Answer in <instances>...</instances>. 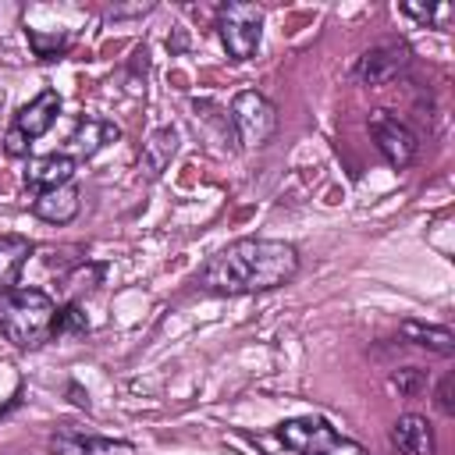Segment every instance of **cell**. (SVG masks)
Returning <instances> with one entry per match:
<instances>
[{
    "mask_svg": "<svg viewBox=\"0 0 455 455\" xmlns=\"http://www.w3.org/2000/svg\"><path fill=\"white\" fill-rule=\"evenodd\" d=\"M299 274V249L281 238H238L213 252L196 284L210 295H256L288 284Z\"/></svg>",
    "mask_w": 455,
    "mask_h": 455,
    "instance_id": "1",
    "label": "cell"
},
{
    "mask_svg": "<svg viewBox=\"0 0 455 455\" xmlns=\"http://www.w3.org/2000/svg\"><path fill=\"white\" fill-rule=\"evenodd\" d=\"M57 302L43 288H11L0 295V334L18 348H39L53 338Z\"/></svg>",
    "mask_w": 455,
    "mask_h": 455,
    "instance_id": "2",
    "label": "cell"
},
{
    "mask_svg": "<svg viewBox=\"0 0 455 455\" xmlns=\"http://www.w3.org/2000/svg\"><path fill=\"white\" fill-rule=\"evenodd\" d=\"M217 36L231 60H249L259 50L263 36V7L249 0H228L217 11Z\"/></svg>",
    "mask_w": 455,
    "mask_h": 455,
    "instance_id": "3",
    "label": "cell"
},
{
    "mask_svg": "<svg viewBox=\"0 0 455 455\" xmlns=\"http://www.w3.org/2000/svg\"><path fill=\"white\" fill-rule=\"evenodd\" d=\"M57 114H60V96H57V89H43L36 100H28V103L14 114L11 128L4 132V153H7V156H28V146H32L39 135H46V132L53 128Z\"/></svg>",
    "mask_w": 455,
    "mask_h": 455,
    "instance_id": "4",
    "label": "cell"
},
{
    "mask_svg": "<svg viewBox=\"0 0 455 455\" xmlns=\"http://www.w3.org/2000/svg\"><path fill=\"white\" fill-rule=\"evenodd\" d=\"M277 437L295 455H366L363 444L334 434L323 419H313V416L309 419H284L277 427Z\"/></svg>",
    "mask_w": 455,
    "mask_h": 455,
    "instance_id": "5",
    "label": "cell"
},
{
    "mask_svg": "<svg viewBox=\"0 0 455 455\" xmlns=\"http://www.w3.org/2000/svg\"><path fill=\"white\" fill-rule=\"evenodd\" d=\"M231 124L238 132V142L245 149H259L274 139L277 132V110L274 103L256 92V89H242L235 100H231Z\"/></svg>",
    "mask_w": 455,
    "mask_h": 455,
    "instance_id": "6",
    "label": "cell"
},
{
    "mask_svg": "<svg viewBox=\"0 0 455 455\" xmlns=\"http://www.w3.org/2000/svg\"><path fill=\"white\" fill-rule=\"evenodd\" d=\"M366 128H370V135H373L380 156H384L391 167L402 171V167H409V164L416 160L419 139H416V132H412L405 121H398L395 114H387V110H370Z\"/></svg>",
    "mask_w": 455,
    "mask_h": 455,
    "instance_id": "7",
    "label": "cell"
},
{
    "mask_svg": "<svg viewBox=\"0 0 455 455\" xmlns=\"http://www.w3.org/2000/svg\"><path fill=\"white\" fill-rule=\"evenodd\" d=\"M409 60H412L409 46H405L402 39H387V43L370 46V50H366V53L355 60V78H359L363 85L377 89V85L395 82V78H398V75L409 68Z\"/></svg>",
    "mask_w": 455,
    "mask_h": 455,
    "instance_id": "8",
    "label": "cell"
},
{
    "mask_svg": "<svg viewBox=\"0 0 455 455\" xmlns=\"http://www.w3.org/2000/svg\"><path fill=\"white\" fill-rule=\"evenodd\" d=\"M50 455H135L132 441H114V437H96L82 430H57L50 437Z\"/></svg>",
    "mask_w": 455,
    "mask_h": 455,
    "instance_id": "9",
    "label": "cell"
},
{
    "mask_svg": "<svg viewBox=\"0 0 455 455\" xmlns=\"http://www.w3.org/2000/svg\"><path fill=\"white\" fill-rule=\"evenodd\" d=\"M121 139V128L107 117H82L75 124V132L68 135V149H71V160H89L96 156L100 149H107L110 142Z\"/></svg>",
    "mask_w": 455,
    "mask_h": 455,
    "instance_id": "10",
    "label": "cell"
},
{
    "mask_svg": "<svg viewBox=\"0 0 455 455\" xmlns=\"http://www.w3.org/2000/svg\"><path fill=\"white\" fill-rule=\"evenodd\" d=\"M82 210V188L75 181L60 185V188H50V192H39L32 199V213L46 224H71Z\"/></svg>",
    "mask_w": 455,
    "mask_h": 455,
    "instance_id": "11",
    "label": "cell"
},
{
    "mask_svg": "<svg viewBox=\"0 0 455 455\" xmlns=\"http://www.w3.org/2000/svg\"><path fill=\"white\" fill-rule=\"evenodd\" d=\"M75 178V160L68 153H50V156H36L28 160V171H25V188H32L36 196L39 192H50V188H60Z\"/></svg>",
    "mask_w": 455,
    "mask_h": 455,
    "instance_id": "12",
    "label": "cell"
},
{
    "mask_svg": "<svg viewBox=\"0 0 455 455\" xmlns=\"http://www.w3.org/2000/svg\"><path fill=\"white\" fill-rule=\"evenodd\" d=\"M391 441L402 455H434V448H437L434 427L427 423V416H416V412H405V416L395 419Z\"/></svg>",
    "mask_w": 455,
    "mask_h": 455,
    "instance_id": "13",
    "label": "cell"
},
{
    "mask_svg": "<svg viewBox=\"0 0 455 455\" xmlns=\"http://www.w3.org/2000/svg\"><path fill=\"white\" fill-rule=\"evenodd\" d=\"M402 338L409 345H419L427 352H437V355H451L455 352V334L451 327L444 323H423V320H402Z\"/></svg>",
    "mask_w": 455,
    "mask_h": 455,
    "instance_id": "14",
    "label": "cell"
},
{
    "mask_svg": "<svg viewBox=\"0 0 455 455\" xmlns=\"http://www.w3.org/2000/svg\"><path fill=\"white\" fill-rule=\"evenodd\" d=\"M174 153H178V132H174V128H156V132H149V139L142 142L139 164H142V171H146L149 178H160V174L167 171V164L174 160Z\"/></svg>",
    "mask_w": 455,
    "mask_h": 455,
    "instance_id": "15",
    "label": "cell"
},
{
    "mask_svg": "<svg viewBox=\"0 0 455 455\" xmlns=\"http://www.w3.org/2000/svg\"><path fill=\"white\" fill-rule=\"evenodd\" d=\"M32 252V242L21 235H0V295L18 284V274Z\"/></svg>",
    "mask_w": 455,
    "mask_h": 455,
    "instance_id": "16",
    "label": "cell"
},
{
    "mask_svg": "<svg viewBox=\"0 0 455 455\" xmlns=\"http://www.w3.org/2000/svg\"><path fill=\"white\" fill-rule=\"evenodd\" d=\"M25 36L39 60H57L71 46V28H25Z\"/></svg>",
    "mask_w": 455,
    "mask_h": 455,
    "instance_id": "17",
    "label": "cell"
},
{
    "mask_svg": "<svg viewBox=\"0 0 455 455\" xmlns=\"http://www.w3.org/2000/svg\"><path fill=\"white\" fill-rule=\"evenodd\" d=\"M391 387H395L402 398H412V395H419V391L427 387V373H423L419 366L395 370V373H391Z\"/></svg>",
    "mask_w": 455,
    "mask_h": 455,
    "instance_id": "18",
    "label": "cell"
},
{
    "mask_svg": "<svg viewBox=\"0 0 455 455\" xmlns=\"http://www.w3.org/2000/svg\"><path fill=\"white\" fill-rule=\"evenodd\" d=\"M89 331V320L85 313L78 309V302L57 309V320H53V334H85Z\"/></svg>",
    "mask_w": 455,
    "mask_h": 455,
    "instance_id": "19",
    "label": "cell"
},
{
    "mask_svg": "<svg viewBox=\"0 0 455 455\" xmlns=\"http://www.w3.org/2000/svg\"><path fill=\"white\" fill-rule=\"evenodd\" d=\"M451 384H455V377L448 373V377H441V384H437V409H441V416H455V402H451Z\"/></svg>",
    "mask_w": 455,
    "mask_h": 455,
    "instance_id": "20",
    "label": "cell"
},
{
    "mask_svg": "<svg viewBox=\"0 0 455 455\" xmlns=\"http://www.w3.org/2000/svg\"><path fill=\"white\" fill-rule=\"evenodd\" d=\"M153 4H128V7H110L107 18H135V14H149Z\"/></svg>",
    "mask_w": 455,
    "mask_h": 455,
    "instance_id": "21",
    "label": "cell"
}]
</instances>
